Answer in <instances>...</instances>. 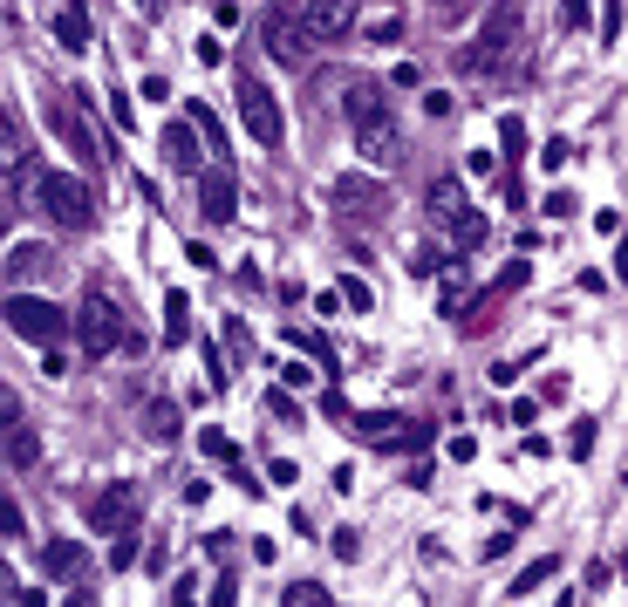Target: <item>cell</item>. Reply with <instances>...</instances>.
<instances>
[{
	"label": "cell",
	"instance_id": "6da1fadb",
	"mask_svg": "<svg viewBox=\"0 0 628 607\" xmlns=\"http://www.w3.org/2000/svg\"><path fill=\"white\" fill-rule=\"evenodd\" d=\"M424 219H431V232H444V239L458 246V260H465L471 246H485V212L465 198V185H458V178H437V185H431Z\"/></svg>",
	"mask_w": 628,
	"mask_h": 607
},
{
	"label": "cell",
	"instance_id": "7a4b0ae2",
	"mask_svg": "<svg viewBox=\"0 0 628 607\" xmlns=\"http://www.w3.org/2000/svg\"><path fill=\"white\" fill-rule=\"evenodd\" d=\"M76 342L89 362H110V348H137V335H130V321H123L117 294H103V287H89L76 307Z\"/></svg>",
	"mask_w": 628,
	"mask_h": 607
},
{
	"label": "cell",
	"instance_id": "3957f363",
	"mask_svg": "<svg viewBox=\"0 0 628 607\" xmlns=\"http://www.w3.org/2000/svg\"><path fill=\"white\" fill-rule=\"evenodd\" d=\"M519 41H526V14H519V0H499V7H492V21H485V35L471 41L458 62H465L471 76H485V69L499 76V69H506V55L519 48Z\"/></svg>",
	"mask_w": 628,
	"mask_h": 607
},
{
	"label": "cell",
	"instance_id": "277c9868",
	"mask_svg": "<svg viewBox=\"0 0 628 607\" xmlns=\"http://www.w3.org/2000/svg\"><path fill=\"white\" fill-rule=\"evenodd\" d=\"M7 328L21 335V342H41V348H62V335H69V307H55V301H41V294H28V287H14L7 294Z\"/></svg>",
	"mask_w": 628,
	"mask_h": 607
},
{
	"label": "cell",
	"instance_id": "5b68a950",
	"mask_svg": "<svg viewBox=\"0 0 628 607\" xmlns=\"http://www.w3.org/2000/svg\"><path fill=\"white\" fill-rule=\"evenodd\" d=\"M328 212L342 219V226H383L390 219V185H376V178H362V171H349V178H335L328 185Z\"/></svg>",
	"mask_w": 628,
	"mask_h": 607
},
{
	"label": "cell",
	"instance_id": "8992f818",
	"mask_svg": "<svg viewBox=\"0 0 628 607\" xmlns=\"http://www.w3.org/2000/svg\"><path fill=\"white\" fill-rule=\"evenodd\" d=\"M35 205L48 212V226H62V232H89L96 226V191L82 185V178H69V171H48Z\"/></svg>",
	"mask_w": 628,
	"mask_h": 607
},
{
	"label": "cell",
	"instance_id": "52a82bcc",
	"mask_svg": "<svg viewBox=\"0 0 628 607\" xmlns=\"http://www.w3.org/2000/svg\"><path fill=\"white\" fill-rule=\"evenodd\" d=\"M349 430L355 437H369L376 451H424V444L437 437L431 417H396V410H355Z\"/></svg>",
	"mask_w": 628,
	"mask_h": 607
},
{
	"label": "cell",
	"instance_id": "ba28073f",
	"mask_svg": "<svg viewBox=\"0 0 628 607\" xmlns=\"http://www.w3.org/2000/svg\"><path fill=\"white\" fill-rule=\"evenodd\" d=\"M239 116H246V137H253L260 151H280V144H287V110H280V96L260 76H239Z\"/></svg>",
	"mask_w": 628,
	"mask_h": 607
},
{
	"label": "cell",
	"instance_id": "9c48e42d",
	"mask_svg": "<svg viewBox=\"0 0 628 607\" xmlns=\"http://www.w3.org/2000/svg\"><path fill=\"white\" fill-rule=\"evenodd\" d=\"M137 519H144V492H137V485H110V492L89 498V526L103 532V539L137 532Z\"/></svg>",
	"mask_w": 628,
	"mask_h": 607
},
{
	"label": "cell",
	"instance_id": "30bf717a",
	"mask_svg": "<svg viewBox=\"0 0 628 607\" xmlns=\"http://www.w3.org/2000/svg\"><path fill=\"white\" fill-rule=\"evenodd\" d=\"M55 137L82 157V164H103V144H96V116H89V96H62L55 103Z\"/></svg>",
	"mask_w": 628,
	"mask_h": 607
},
{
	"label": "cell",
	"instance_id": "8fae6325",
	"mask_svg": "<svg viewBox=\"0 0 628 607\" xmlns=\"http://www.w3.org/2000/svg\"><path fill=\"white\" fill-rule=\"evenodd\" d=\"M260 41L274 48V62H287V69H308L314 62V28L308 21H294V14H267Z\"/></svg>",
	"mask_w": 628,
	"mask_h": 607
},
{
	"label": "cell",
	"instance_id": "7c38bea8",
	"mask_svg": "<svg viewBox=\"0 0 628 607\" xmlns=\"http://www.w3.org/2000/svg\"><path fill=\"white\" fill-rule=\"evenodd\" d=\"M157 144H164V164H171V171H192V178H205V151H212V144L198 137L192 116L164 123V137H157Z\"/></svg>",
	"mask_w": 628,
	"mask_h": 607
},
{
	"label": "cell",
	"instance_id": "4fadbf2b",
	"mask_svg": "<svg viewBox=\"0 0 628 607\" xmlns=\"http://www.w3.org/2000/svg\"><path fill=\"white\" fill-rule=\"evenodd\" d=\"M198 219H205V226H233V219H239V185H233L226 164L198 178Z\"/></svg>",
	"mask_w": 628,
	"mask_h": 607
},
{
	"label": "cell",
	"instance_id": "5bb4252c",
	"mask_svg": "<svg viewBox=\"0 0 628 607\" xmlns=\"http://www.w3.org/2000/svg\"><path fill=\"white\" fill-rule=\"evenodd\" d=\"M314 28V41H342V35H355L362 28V7L355 0H308V14H301Z\"/></svg>",
	"mask_w": 628,
	"mask_h": 607
},
{
	"label": "cell",
	"instance_id": "9a60e30c",
	"mask_svg": "<svg viewBox=\"0 0 628 607\" xmlns=\"http://www.w3.org/2000/svg\"><path fill=\"white\" fill-rule=\"evenodd\" d=\"M41 573H48V580H82V573H89V553H82L76 539H48V546H41Z\"/></svg>",
	"mask_w": 628,
	"mask_h": 607
},
{
	"label": "cell",
	"instance_id": "2e32d148",
	"mask_svg": "<svg viewBox=\"0 0 628 607\" xmlns=\"http://www.w3.org/2000/svg\"><path fill=\"white\" fill-rule=\"evenodd\" d=\"M396 144H403V137H396V123H390V116H376V123H355V151L369 157V164H390Z\"/></svg>",
	"mask_w": 628,
	"mask_h": 607
},
{
	"label": "cell",
	"instance_id": "e0dca14e",
	"mask_svg": "<svg viewBox=\"0 0 628 607\" xmlns=\"http://www.w3.org/2000/svg\"><path fill=\"white\" fill-rule=\"evenodd\" d=\"M41 464V430L28 417H14L7 423V471H35Z\"/></svg>",
	"mask_w": 628,
	"mask_h": 607
},
{
	"label": "cell",
	"instance_id": "ac0fdd59",
	"mask_svg": "<svg viewBox=\"0 0 628 607\" xmlns=\"http://www.w3.org/2000/svg\"><path fill=\"white\" fill-rule=\"evenodd\" d=\"M55 41H62L69 55H89V7H82V0H62V7H55Z\"/></svg>",
	"mask_w": 628,
	"mask_h": 607
},
{
	"label": "cell",
	"instance_id": "d6986e66",
	"mask_svg": "<svg viewBox=\"0 0 628 607\" xmlns=\"http://www.w3.org/2000/svg\"><path fill=\"white\" fill-rule=\"evenodd\" d=\"M342 110H349L355 123H376V116H390V110H383V89H376L369 76H349V82H342Z\"/></svg>",
	"mask_w": 628,
	"mask_h": 607
},
{
	"label": "cell",
	"instance_id": "ffe728a7",
	"mask_svg": "<svg viewBox=\"0 0 628 607\" xmlns=\"http://www.w3.org/2000/svg\"><path fill=\"white\" fill-rule=\"evenodd\" d=\"M362 41H376V48H396L403 41V7H376V14H362Z\"/></svg>",
	"mask_w": 628,
	"mask_h": 607
},
{
	"label": "cell",
	"instance_id": "44dd1931",
	"mask_svg": "<svg viewBox=\"0 0 628 607\" xmlns=\"http://www.w3.org/2000/svg\"><path fill=\"white\" fill-rule=\"evenodd\" d=\"M35 273H48V246L21 239V246L7 253V287H21V280H35Z\"/></svg>",
	"mask_w": 628,
	"mask_h": 607
},
{
	"label": "cell",
	"instance_id": "7402d4cb",
	"mask_svg": "<svg viewBox=\"0 0 628 607\" xmlns=\"http://www.w3.org/2000/svg\"><path fill=\"white\" fill-rule=\"evenodd\" d=\"M185 335H192V301L185 294H164V342L178 348Z\"/></svg>",
	"mask_w": 628,
	"mask_h": 607
},
{
	"label": "cell",
	"instance_id": "603a6c76",
	"mask_svg": "<svg viewBox=\"0 0 628 607\" xmlns=\"http://www.w3.org/2000/svg\"><path fill=\"white\" fill-rule=\"evenodd\" d=\"M198 123V137H205V144H212V151H219V164H226V123H219V110H212V103H192V110H185Z\"/></svg>",
	"mask_w": 628,
	"mask_h": 607
},
{
	"label": "cell",
	"instance_id": "cb8c5ba5",
	"mask_svg": "<svg viewBox=\"0 0 628 607\" xmlns=\"http://www.w3.org/2000/svg\"><path fill=\"white\" fill-rule=\"evenodd\" d=\"M287 342H294V348H308L314 362H321V369H328V382L342 376V362H335V348H328V335H314V328H294V335H287Z\"/></svg>",
	"mask_w": 628,
	"mask_h": 607
},
{
	"label": "cell",
	"instance_id": "d4e9b609",
	"mask_svg": "<svg viewBox=\"0 0 628 607\" xmlns=\"http://www.w3.org/2000/svg\"><path fill=\"white\" fill-rule=\"evenodd\" d=\"M198 451L212 457V464H239V444L219 430V423H205V430H198Z\"/></svg>",
	"mask_w": 628,
	"mask_h": 607
},
{
	"label": "cell",
	"instance_id": "484cf974",
	"mask_svg": "<svg viewBox=\"0 0 628 607\" xmlns=\"http://www.w3.org/2000/svg\"><path fill=\"white\" fill-rule=\"evenodd\" d=\"M553 573H560V553H547V560H533V567L519 573V580H506V587H512V594H540V587H547Z\"/></svg>",
	"mask_w": 628,
	"mask_h": 607
},
{
	"label": "cell",
	"instance_id": "4316f807",
	"mask_svg": "<svg viewBox=\"0 0 628 607\" xmlns=\"http://www.w3.org/2000/svg\"><path fill=\"white\" fill-rule=\"evenodd\" d=\"M280 607H328V587H321V580H287V587H280Z\"/></svg>",
	"mask_w": 628,
	"mask_h": 607
},
{
	"label": "cell",
	"instance_id": "83f0119b",
	"mask_svg": "<svg viewBox=\"0 0 628 607\" xmlns=\"http://www.w3.org/2000/svg\"><path fill=\"white\" fill-rule=\"evenodd\" d=\"M144 430H151L157 444H178V430H185V423H178V410H171V403H151V417H144Z\"/></svg>",
	"mask_w": 628,
	"mask_h": 607
},
{
	"label": "cell",
	"instance_id": "f1b7e54d",
	"mask_svg": "<svg viewBox=\"0 0 628 607\" xmlns=\"http://www.w3.org/2000/svg\"><path fill=\"white\" fill-rule=\"evenodd\" d=\"M594 437H601V423L574 417V430H567V457H594Z\"/></svg>",
	"mask_w": 628,
	"mask_h": 607
},
{
	"label": "cell",
	"instance_id": "f546056e",
	"mask_svg": "<svg viewBox=\"0 0 628 607\" xmlns=\"http://www.w3.org/2000/svg\"><path fill=\"white\" fill-rule=\"evenodd\" d=\"M526 280H533V266H526V260H506V266H499V280H492V294L506 301V294H519Z\"/></svg>",
	"mask_w": 628,
	"mask_h": 607
},
{
	"label": "cell",
	"instance_id": "4dcf8cb0",
	"mask_svg": "<svg viewBox=\"0 0 628 607\" xmlns=\"http://www.w3.org/2000/svg\"><path fill=\"white\" fill-rule=\"evenodd\" d=\"M335 294H342V301H349L355 314H369V307H376V294H369V280H355V273H342V280H335Z\"/></svg>",
	"mask_w": 628,
	"mask_h": 607
},
{
	"label": "cell",
	"instance_id": "1f68e13d",
	"mask_svg": "<svg viewBox=\"0 0 628 607\" xmlns=\"http://www.w3.org/2000/svg\"><path fill=\"white\" fill-rule=\"evenodd\" d=\"M499 151L526 157V123H519V116H499Z\"/></svg>",
	"mask_w": 628,
	"mask_h": 607
},
{
	"label": "cell",
	"instance_id": "d6a6232c",
	"mask_svg": "<svg viewBox=\"0 0 628 607\" xmlns=\"http://www.w3.org/2000/svg\"><path fill=\"white\" fill-rule=\"evenodd\" d=\"M588 21H594V0H560V28L567 35H581Z\"/></svg>",
	"mask_w": 628,
	"mask_h": 607
},
{
	"label": "cell",
	"instance_id": "836d02e7",
	"mask_svg": "<svg viewBox=\"0 0 628 607\" xmlns=\"http://www.w3.org/2000/svg\"><path fill=\"white\" fill-rule=\"evenodd\" d=\"M267 417H274V423H301V410H294V389H274V396H267Z\"/></svg>",
	"mask_w": 628,
	"mask_h": 607
},
{
	"label": "cell",
	"instance_id": "e575fe53",
	"mask_svg": "<svg viewBox=\"0 0 628 607\" xmlns=\"http://www.w3.org/2000/svg\"><path fill=\"white\" fill-rule=\"evenodd\" d=\"M205 382H212V389H226V382H233V369L219 362V342H205Z\"/></svg>",
	"mask_w": 628,
	"mask_h": 607
},
{
	"label": "cell",
	"instance_id": "d590c367",
	"mask_svg": "<svg viewBox=\"0 0 628 607\" xmlns=\"http://www.w3.org/2000/svg\"><path fill=\"white\" fill-rule=\"evenodd\" d=\"M567 157H574V144H567V137H547V144H540V164H547V171H560Z\"/></svg>",
	"mask_w": 628,
	"mask_h": 607
},
{
	"label": "cell",
	"instance_id": "8d00e7d4",
	"mask_svg": "<svg viewBox=\"0 0 628 607\" xmlns=\"http://www.w3.org/2000/svg\"><path fill=\"white\" fill-rule=\"evenodd\" d=\"M198 62H205V69H219V62H226V41L219 35H198V48H192Z\"/></svg>",
	"mask_w": 628,
	"mask_h": 607
},
{
	"label": "cell",
	"instance_id": "74e56055",
	"mask_svg": "<svg viewBox=\"0 0 628 607\" xmlns=\"http://www.w3.org/2000/svg\"><path fill=\"white\" fill-rule=\"evenodd\" d=\"M130 560H137V532H123V539H110V567H130Z\"/></svg>",
	"mask_w": 628,
	"mask_h": 607
},
{
	"label": "cell",
	"instance_id": "f35d334b",
	"mask_svg": "<svg viewBox=\"0 0 628 607\" xmlns=\"http://www.w3.org/2000/svg\"><path fill=\"white\" fill-rule=\"evenodd\" d=\"M506 423H519V430H533V423H540V403H533V396H519V403L506 410Z\"/></svg>",
	"mask_w": 628,
	"mask_h": 607
},
{
	"label": "cell",
	"instance_id": "ab89813d",
	"mask_svg": "<svg viewBox=\"0 0 628 607\" xmlns=\"http://www.w3.org/2000/svg\"><path fill=\"white\" fill-rule=\"evenodd\" d=\"M110 123H117V130H130V123H137V110H130V96H123V89H110Z\"/></svg>",
	"mask_w": 628,
	"mask_h": 607
},
{
	"label": "cell",
	"instance_id": "60d3db41",
	"mask_svg": "<svg viewBox=\"0 0 628 607\" xmlns=\"http://www.w3.org/2000/svg\"><path fill=\"white\" fill-rule=\"evenodd\" d=\"M0 532H7V539H21V532H28V526H21V505H14V498H0Z\"/></svg>",
	"mask_w": 628,
	"mask_h": 607
},
{
	"label": "cell",
	"instance_id": "b9f144b4",
	"mask_svg": "<svg viewBox=\"0 0 628 607\" xmlns=\"http://www.w3.org/2000/svg\"><path fill=\"white\" fill-rule=\"evenodd\" d=\"M444 451H451V464H471V457H478V437H465V430H458V437H451Z\"/></svg>",
	"mask_w": 628,
	"mask_h": 607
},
{
	"label": "cell",
	"instance_id": "7bdbcfd3",
	"mask_svg": "<svg viewBox=\"0 0 628 607\" xmlns=\"http://www.w3.org/2000/svg\"><path fill=\"white\" fill-rule=\"evenodd\" d=\"M547 219H574V191H547Z\"/></svg>",
	"mask_w": 628,
	"mask_h": 607
},
{
	"label": "cell",
	"instance_id": "ee69618b",
	"mask_svg": "<svg viewBox=\"0 0 628 607\" xmlns=\"http://www.w3.org/2000/svg\"><path fill=\"white\" fill-rule=\"evenodd\" d=\"M267 471H274V485H280V492H287V485H294V478H301V464H294V457H274V464H267Z\"/></svg>",
	"mask_w": 628,
	"mask_h": 607
},
{
	"label": "cell",
	"instance_id": "f6af8a7d",
	"mask_svg": "<svg viewBox=\"0 0 628 607\" xmlns=\"http://www.w3.org/2000/svg\"><path fill=\"white\" fill-rule=\"evenodd\" d=\"M280 382H287V389H308L314 369H308V362H287V369H280Z\"/></svg>",
	"mask_w": 628,
	"mask_h": 607
},
{
	"label": "cell",
	"instance_id": "bcb514c9",
	"mask_svg": "<svg viewBox=\"0 0 628 607\" xmlns=\"http://www.w3.org/2000/svg\"><path fill=\"white\" fill-rule=\"evenodd\" d=\"M567 389H574L567 376H547V382H540V403H567Z\"/></svg>",
	"mask_w": 628,
	"mask_h": 607
},
{
	"label": "cell",
	"instance_id": "7dc6e473",
	"mask_svg": "<svg viewBox=\"0 0 628 607\" xmlns=\"http://www.w3.org/2000/svg\"><path fill=\"white\" fill-rule=\"evenodd\" d=\"M335 553H342V560H355V553H362V532L342 526V532H335Z\"/></svg>",
	"mask_w": 628,
	"mask_h": 607
},
{
	"label": "cell",
	"instance_id": "c3c4849f",
	"mask_svg": "<svg viewBox=\"0 0 628 607\" xmlns=\"http://www.w3.org/2000/svg\"><path fill=\"white\" fill-rule=\"evenodd\" d=\"M233 601H239V587L226 580V573H219V580H212V607H233Z\"/></svg>",
	"mask_w": 628,
	"mask_h": 607
},
{
	"label": "cell",
	"instance_id": "681fc988",
	"mask_svg": "<svg viewBox=\"0 0 628 607\" xmlns=\"http://www.w3.org/2000/svg\"><path fill=\"white\" fill-rule=\"evenodd\" d=\"M424 110H431V116H451L458 103H451V89H431V96H424Z\"/></svg>",
	"mask_w": 628,
	"mask_h": 607
},
{
	"label": "cell",
	"instance_id": "f907efd6",
	"mask_svg": "<svg viewBox=\"0 0 628 607\" xmlns=\"http://www.w3.org/2000/svg\"><path fill=\"white\" fill-rule=\"evenodd\" d=\"M171 607H198V594H192V580H171Z\"/></svg>",
	"mask_w": 628,
	"mask_h": 607
},
{
	"label": "cell",
	"instance_id": "816d5d0a",
	"mask_svg": "<svg viewBox=\"0 0 628 607\" xmlns=\"http://www.w3.org/2000/svg\"><path fill=\"white\" fill-rule=\"evenodd\" d=\"M62 607H96V587H89V580H76V594H69Z\"/></svg>",
	"mask_w": 628,
	"mask_h": 607
},
{
	"label": "cell",
	"instance_id": "f5cc1de1",
	"mask_svg": "<svg viewBox=\"0 0 628 607\" xmlns=\"http://www.w3.org/2000/svg\"><path fill=\"white\" fill-rule=\"evenodd\" d=\"M615 273H622V287H628V246H622V253H615Z\"/></svg>",
	"mask_w": 628,
	"mask_h": 607
},
{
	"label": "cell",
	"instance_id": "db71d44e",
	"mask_svg": "<svg viewBox=\"0 0 628 607\" xmlns=\"http://www.w3.org/2000/svg\"><path fill=\"white\" fill-rule=\"evenodd\" d=\"M157 7H164V0H144V14H157Z\"/></svg>",
	"mask_w": 628,
	"mask_h": 607
},
{
	"label": "cell",
	"instance_id": "11a10c76",
	"mask_svg": "<svg viewBox=\"0 0 628 607\" xmlns=\"http://www.w3.org/2000/svg\"><path fill=\"white\" fill-rule=\"evenodd\" d=\"M622 492H628V471H622Z\"/></svg>",
	"mask_w": 628,
	"mask_h": 607
},
{
	"label": "cell",
	"instance_id": "9f6ffc18",
	"mask_svg": "<svg viewBox=\"0 0 628 607\" xmlns=\"http://www.w3.org/2000/svg\"><path fill=\"white\" fill-rule=\"evenodd\" d=\"M622 573H628V553H622Z\"/></svg>",
	"mask_w": 628,
	"mask_h": 607
}]
</instances>
